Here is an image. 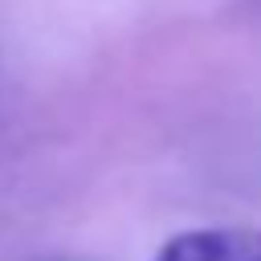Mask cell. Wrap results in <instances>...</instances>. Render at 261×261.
Instances as JSON below:
<instances>
[{
  "label": "cell",
  "mask_w": 261,
  "mask_h": 261,
  "mask_svg": "<svg viewBox=\"0 0 261 261\" xmlns=\"http://www.w3.org/2000/svg\"><path fill=\"white\" fill-rule=\"evenodd\" d=\"M155 261H261V228H196L171 237Z\"/></svg>",
  "instance_id": "obj_1"
}]
</instances>
